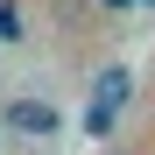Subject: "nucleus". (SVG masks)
Returning <instances> with one entry per match:
<instances>
[{
	"label": "nucleus",
	"instance_id": "obj_1",
	"mask_svg": "<svg viewBox=\"0 0 155 155\" xmlns=\"http://www.w3.org/2000/svg\"><path fill=\"white\" fill-rule=\"evenodd\" d=\"M7 127H14V134H35V141H49V134L64 127V113L49 106V99H14V106H7Z\"/></svg>",
	"mask_w": 155,
	"mask_h": 155
},
{
	"label": "nucleus",
	"instance_id": "obj_2",
	"mask_svg": "<svg viewBox=\"0 0 155 155\" xmlns=\"http://www.w3.org/2000/svg\"><path fill=\"white\" fill-rule=\"evenodd\" d=\"M127 85H134L127 71H106V78H99V99H92V113H85V127H92V134H106V127H113V113L127 106Z\"/></svg>",
	"mask_w": 155,
	"mask_h": 155
},
{
	"label": "nucleus",
	"instance_id": "obj_3",
	"mask_svg": "<svg viewBox=\"0 0 155 155\" xmlns=\"http://www.w3.org/2000/svg\"><path fill=\"white\" fill-rule=\"evenodd\" d=\"M0 42H28V21H21V7H14V0H0Z\"/></svg>",
	"mask_w": 155,
	"mask_h": 155
},
{
	"label": "nucleus",
	"instance_id": "obj_4",
	"mask_svg": "<svg viewBox=\"0 0 155 155\" xmlns=\"http://www.w3.org/2000/svg\"><path fill=\"white\" fill-rule=\"evenodd\" d=\"M106 7H134V0H106Z\"/></svg>",
	"mask_w": 155,
	"mask_h": 155
}]
</instances>
